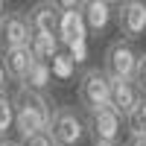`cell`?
<instances>
[{
  "mask_svg": "<svg viewBox=\"0 0 146 146\" xmlns=\"http://www.w3.org/2000/svg\"><path fill=\"white\" fill-rule=\"evenodd\" d=\"M3 9H6V6L0 3V23H3V18H6V12H3Z\"/></svg>",
  "mask_w": 146,
  "mask_h": 146,
  "instance_id": "44dd1931",
  "label": "cell"
},
{
  "mask_svg": "<svg viewBox=\"0 0 146 146\" xmlns=\"http://www.w3.org/2000/svg\"><path fill=\"white\" fill-rule=\"evenodd\" d=\"M140 96L143 94L137 91L135 82H129V79H111V108L120 117H126L131 108L140 102Z\"/></svg>",
  "mask_w": 146,
  "mask_h": 146,
  "instance_id": "30bf717a",
  "label": "cell"
},
{
  "mask_svg": "<svg viewBox=\"0 0 146 146\" xmlns=\"http://www.w3.org/2000/svg\"><path fill=\"white\" fill-rule=\"evenodd\" d=\"M58 9H64L62 15H58V32L56 38L58 44H76V38L85 35V18H82V3H58Z\"/></svg>",
  "mask_w": 146,
  "mask_h": 146,
  "instance_id": "ba28073f",
  "label": "cell"
},
{
  "mask_svg": "<svg viewBox=\"0 0 146 146\" xmlns=\"http://www.w3.org/2000/svg\"><path fill=\"white\" fill-rule=\"evenodd\" d=\"M32 64H35V53L29 50V47L3 53V67H6V76H9L12 82H21V85H23L27 76H29V70H32Z\"/></svg>",
  "mask_w": 146,
  "mask_h": 146,
  "instance_id": "8fae6325",
  "label": "cell"
},
{
  "mask_svg": "<svg viewBox=\"0 0 146 146\" xmlns=\"http://www.w3.org/2000/svg\"><path fill=\"white\" fill-rule=\"evenodd\" d=\"M47 135L53 137L56 146H79L88 135V126H85V120L73 111V108L62 105L53 111V120H50V129H47Z\"/></svg>",
  "mask_w": 146,
  "mask_h": 146,
  "instance_id": "277c9868",
  "label": "cell"
},
{
  "mask_svg": "<svg viewBox=\"0 0 146 146\" xmlns=\"http://www.w3.org/2000/svg\"><path fill=\"white\" fill-rule=\"evenodd\" d=\"M3 146H21V143H15V140H6V143H3Z\"/></svg>",
  "mask_w": 146,
  "mask_h": 146,
  "instance_id": "7402d4cb",
  "label": "cell"
},
{
  "mask_svg": "<svg viewBox=\"0 0 146 146\" xmlns=\"http://www.w3.org/2000/svg\"><path fill=\"white\" fill-rule=\"evenodd\" d=\"M140 62V53L135 50V44L126 41V38H117L105 47V56H102V70L108 79H129L135 82V70Z\"/></svg>",
  "mask_w": 146,
  "mask_h": 146,
  "instance_id": "3957f363",
  "label": "cell"
},
{
  "mask_svg": "<svg viewBox=\"0 0 146 146\" xmlns=\"http://www.w3.org/2000/svg\"><path fill=\"white\" fill-rule=\"evenodd\" d=\"M6 67H3V58H0V94H3V88H6Z\"/></svg>",
  "mask_w": 146,
  "mask_h": 146,
  "instance_id": "ffe728a7",
  "label": "cell"
},
{
  "mask_svg": "<svg viewBox=\"0 0 146 146\" xmlns=\"http://www.w3.org/2000/svg\"><path fill=\"white\" fill-rule=\"evenodd\" d=\"M126 126L131 131V137L135 135H146V96H140V102L126 114Z\"/></svg>",
  "mask_w": 146,
  "mask_h": 146,
  "instance_id": "9a60e30c",
  "label": "cell"
},
{
  "mask_svg": "<svg viewBox=\"0 0 146 146\" xmlns=\"http://www.w3.org/2000/svg\"><path fill=\"white\" fill-rule=\"evenodd\" d=\"M126 146H146V135H135V137H129Z\"/></svg>",
  "mask_w": 146,
  "mask_h": 146,
  "instance_id": "d6986e66",
  "label": "cell"
},
{
  "mask_svg": "<svg viewBox=\"0 0 146 146\" xmlns=\"http://www.w3.org/2000/svg\"><path fill=\"white\" fill-rule=\"evenodd\" d=\"M94 146H114V143H94Z\"/></svg>",
  "mask_w": 146,
  "mask_h": 146,
  "instance_id": "603a6c76",
  "label": "cell"
},
{
  "mask_svg": "<svg viewBox=\"0 0 146 146\" xmlns=\"http://www.w3.org/2000/svg\"><path fill=\"white\" fill-rule=\"evenodd\" d=\"M79 105L85 108L88 114H96L102 108L111 105V79L105 76L102 67H88L79 76Z\"/></svg>",
  "mask_w": 146,
  "mask_h": 146,
  "instance_id": "7a4b0ae2",
  "label": "cell"
},
{
  "mask_svg": "<svg viewBox=\"0 0 146 146\" xmlns=\"http://www.w3.org/2000/svg\"><path fill=\"white\" fill-rule=\"evenodd\" d=\"M3 143H6V140H3V137H0V146H3Z\"/></svg>",
  "mask_w": 146,
  "mask_h": 146,
  "instance_id": "cb8c5ba5",
  "label": "cell"
},
{
  "mask_svg": "<svg viewBox=\"0 0 146 146\" xmlns=\"http://www.w3.org/2000/svg\"><path fill=\"white\" fill-rule=\"evenodd\" d=\"M47 85H50V67H47V62L35 58V64H32V70H29V76H27V82H23L21 88H29V91L44 94V91H47Z\"/></svg>",
  "mask_w": 146,
  "mask_h": 146,
  "instance_id": "4fadbf2b",
  "label": "cell"
},
{
  "mask_svg": "<svg viewBox=\"0 0 146 146\" xmlns=\"http://www.w3.org/2000/svg\"><path fill=\"white\" fill-rule=\"evenodd\" d=\"M12 105H15V129L21 135V143L50 129L53 108L44 94L29 91V88H18V94L12 96Z\"/></svg>",
  "mask_w": 146,
  "mask_h": 146,
  "instance_id": "6da1fadb",
  "label": "cell"
},
{
  "mask_svg": "<svg viewBox=\"0 0 146 146\" xmlns=\"http://www.w3.org/2000/svg\"><path fill=\"white\" fill-rule=\"evenodd\" d=\"M32 41V27L27 12H6L3 23H0V50H21V47H29Z\"/></svg>",
  "mask_w": 146,
  "mask_h": 146,
  "instance_id": "5b68a950",
  "label": "cell"
},
{
  "mask_svg": "<svg viewBox=\"0 0 146 146\" xmlns=\"http://www.w3.org/2000/svg\"><path fill=\"white\" fill-rule=\"evenodd\" d=\"M29 50L35 53V58H41V62H47V58H56V53H58V38H47V35H32Z\"/></svg>",
  "mask_w": 146,
  "mask_h": 146,
  "instance_id": "5bb4252c",
  "label": "cell"
},
{
  "mask_svg": "<svg viewBox=\"0 0 146 146\" xmlns=\"http://www.w3.org/2000/svg\"><path fill=\"white\" fill-rule=\"evenodd\" d=\"M111 15H114V6L105 3V0H88V3H82V18H85L91 32H102L111 23Z\"/></svg>",
  "mask_w": 146,
  "mask_h": 146,
  "instance_id": "7c38bea8",
  "label": "cell"
},
{
  "mask_svg": "<svg viewBox=\"0 0 146 146\" xmlns=\"http://www.w3.org/2000/svg\"><path fill=\"white\" fill-rule=\"evenodd\" d=\"M21 146H56V143H53V137L47 135V131H41V135H35V137H29V140H23Z\"/></svg>",
  "mask_w": 146,
  "mask_h": 146,
  "instance_id": "ac0fdd59",
  "label": "cell"
},
{
  "mask_svg": "<svg viewBox=\"0 0 146 146\" xmlns=\"http://www.w3.org/2000/svg\"><path fill=\"white\" fill-rule=\"evenodd\" d=\"M117 27H120V35L131 44L137 38H143L146 35V3H140V0H123L117 6Z\"/></svg>",
  "mask_w": 146,
  "mask_h": 146,
  "instance_id": "8992f818",
  "label": "cell"
},
{
  "mask_svg": "<svg viewBox=\"0 0 146 146\" xmlns=\"http://www.w3.org/2000/svg\"><path fill=\"white\" fill-rule=\"evenodd\" d=\"M88 131H91L94 143H114L117 146V137H120V131H123V117L108 105V108H102V111L91 114Z\"/></svg>",
  "mask_w": 146,
  "mask_h": 146,
  "instance_id": "52a82bcc",
  "label": "cell"
},
{
  "mask_svg": "<svg viewBox=\"0 0 146 146\" xmlns=\"http://www.w3.org/2000/svg\"><path fill=\"white\" fill-rule=\"evenodd\" d=\"M135 85L146 96V53H140V62H137V70H135Z\"/></svg>",
  "mask_w": 146,
  "mask_h": 146,
  "instance_id": "e0dca14e",
  "label": "cell"
},
{
  "mask_svg": "<svg viewBox=\"0 0 146 146\" xmlns=\"http://www.w3.org/2000/svg\"><path fill=\"white\" fill-rule=\"evenodd\" d=\"M58 15H62L58 3H35V6L27 12L29 27H32V35L56 38V32H58Z\"/></svg>",
  "mask_w": 146,
  "mask_h": 146,
  "instance_id": "9c48e42d",
  "label": "cell"
},
{
  "mask_svg": "<svg viewBox=\"0 0 146 146\" xmlns=\"http://www.w3.org/2000/svg\"><path fill=\"white\" fill-rule=\"evenodd\" d=\"M15 126V105L6 94H0V137L6 135V131Z\"/></svg>",
  "mask_w": 146,
  "mask_h": 146,
  "instance_id": "2e32d148",
  "label": "cell"
}]
</instances>
